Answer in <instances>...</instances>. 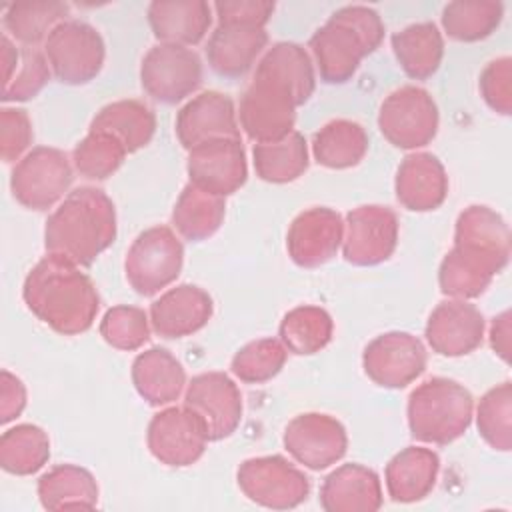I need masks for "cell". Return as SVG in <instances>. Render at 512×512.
Returning a JSON list of instances; mask_svg holds the SVG:
<instances>
[{
  "label": "cell",
  "instance_id": "1",
  "mask_svg": "<svg viewBox=\"0 0 512 512\" xmlns=\"http://www.w3.org/2000/svg\"><path fill=\"white\" fill-rule=\"evenodd\" d=\"M510 260V230L488 206L472 204L458 214L454 246L442 258L438 284L456 300L478 298Z\"/></svg>",
  "mask_w": 512,
  "mask_h": 512
},
{
  "label": "cell",
  "instance_id": "2",
  "mask_svg": "<svg viewBox=\"0 0 512 512\" xmlns=\"http://www.w3.org/2000/svg\"><path fill=\"white\" fill-rule=\"evenodd\" d=\"M22 298L28 310L62 336L86 332L100 310V296L74 262L48 254L26 276Z\"/></svg>",
  "mask_w": 512,
  "mask_h": 512
},
{
  "label": "cell",
  "instance_id": "3",
  "mask_svg": "<svg viewBox=\"0 0 512 512\" xmlns=\"http://www.w3.org/2000/svg\"><path fill=\"white\" fill-rule=\"evenodd\" d=\"M116 238V208L108 194L80 186L48 216L44 246L76 266H90Z\"/></svg>",
  "mask_w": 512,
  "mask_h": 512
},
{
  "label": "cell",
  "instance_id": "4",
  "mask_svg": "<svg viewBox=\"0 0 512 512\" xmlns=\"http://www.w3.org/2000/svg\"><path fill=\"white\" fill-rule=\"evenodd\" d=\"M384 40V22L374 8L352 4L336 10L310 38L322 82L344 84L352 80L364 56Z\"/></svg>",
  "mask_w": 512,
  "mask_h": 512
},
{
  "label": "cell",
  "instance_id": "5",
  "mask_svg": "<svg viewBox=\"0 0 512 512\" xmlns=\"http://www.w3.org/2000/svg\"><path fill=\"white\" fill-rule=\"evenodd\" d=\"M406 414L412 438L446 446L468 430L474 398L460 382L434 376L410 392Z\"/></svg>",
  "mask_w": 512,
  "mask_h": 512
},
{
  "label": "cell",
  "instance_id": "6",
  "mask_svg": "<svg viewBox=\"0 0 512 512\" xmlns=\"http://www.w3.org/2000/svg\"><path fill=\"white\" fill-rule=\"evenodd\" d=\"M298 98L278 76L256 68L240 98V126L256 144L278 142L294 130Z\"/></svg>",
  "mask_w": 512,
  "mask_h": 512
},
{
  "label": "cell",
  "instance_id": "7",
  "mask_svg": "<svg viewBox=\"0 0 512 512\" xmlns=\"http://www.w3.org/2000/svg\"><path fill=\"white\" fill-rule=\"evenodd\" d=\"M184 264V246L168 226H152L132 242L124 272L128 284L140 296H154L172 284Z\"/></svg>",
  "mask_w": 512,
  "mask_h": 512
},
{
  "label": "cell",
  "instance_id": "8",
  "mask_svg": "<svg viewBox=\"0 0 512 512\" xmlns=\"http://www.w3.org/2000/svg\"><path fill=\"white\" fill-rule=\"evenodd\" d=\"M52 74L68 86H80L98 76L106 48L100 32L82 20L60 22L44 42Z\"/></svg>",
  "mask_w": 512,
  "mask_h": 512
},
{
  "label": "cell",
  "instance_id": "9",
  "mask_svg": "<svg viewBox=\"0 0 512 512\" xmlns=\"http://www.w3.org/2000/svg\"><path fill=\"white\" fill-rule=\"evenodd\" d=\"M378 128L396 148H422L438 132V106L428 90L412 84L400 86L380 104Z\"/></svg>",
  "mask_w": 512,
  "mask_h": 512
},
{
  "label": "cell",
  "instance_id": "10",
  "mask_svg": "<svg viewBox=\"0 0 512 512\" xmlns=\"http://www.w3.org/2000/svg\"><path fill=\"white\" fill-rule=\"evenodd\" d=\"M236 480L248 500L272 510L296 508L310 494L308 476L280 454L244 460Z\"/></svg>",
  "mask_w": 512,
  "mask_h": 512
},
{
  "label": "cell",
  "instance_id": "11",
  "mask_svg": "<svg viewBox=\"0 0 512 512\" xmlns=\"http://www.w3.org/2000/svg\"><path fill=\"white\" fill-rule=\"evenodd\" d=\"M72 180V166L66 152L36 146L14 166L10 190L24 208L48 210L68 192Z\"/></svg>",
  "mask_w": 512,
  "mask_h": 512
},
{
  "label": "cell",
  "instance_id": "12",
  "mask_svg": "<svg viewBox=\"0 0 512 512\" xmlns=\"http://www.w3.org/2000/svg\"><path fill=\"white\" fill-rule=\"evenodd\" d=\"M140 84L156 102H182L202 84L200 56L186 46L160 42L142 58Z\"/></svg>",
  "mask_w": 512,
  "mask_h": 512
},
{
  "label": "cell",
  "instance_id": "13",
  "mask_svg": "<svg viewBox=\"0 0 512 512\" xmlns=\"http://www.w3.org/2000/svg\"><path fill=\"white\" fill-rule=\"evenodd\" d=\"M208 442L202 420L186 406L156 412L146 430L150 454L172 468H184L200 460Z\"/></svg>",
  "mask_w": 512,
  "mask_h": 512
},
{
  "label": "cell",
  "instance_id": "14",
  "mask_svg": "<svg viewBox=\"0 0 512 512\" xmlns=\"http://www.w3.org/2000/svg\"><path fill=\"white\" fill-rule=\"evenodd\" d=\"M346 236L342 240L344 260L354 266H376L386 262L398 244V216L392 208L366 204L346 214Z\"/></svg>",
  "mask_w": 512,
  "mask_h": 512
},
{
  "label": "cell",
  "instance_id": "15",
  "mask_svg": "<svg viewBox=\"0 0 512 512\" xmlns=\"http://www.w3.org/2000/svg\"><path fill=\"white\" fill-rule=\"evenodd\" d=\"M428 354L420 338L410 332H384L362 354L366 376L382 388H404L426 370Z\"/></svg>",
  "mask_w": 512,
  "mask_h": 512
},
{
  "label": "cell",
  "instance_id": "16",
  "mask_svg": "<svg viewBox=\"0 0 512 512\" xmlns=\"http://www.w3.org/2000/svg\"><path fill=\"white\" fill-rule=\"evenodd\" d=\"M184 406L202 420L210 442L228 438L242 420V394L224 372L194 376L186 388Z\"/></svg>",
  "mask_w": 512,
  "mask_h": 512
},
{
  "label": "cell",
  "instance_id": "17",
  "mask_svg": "<svg viewBox=\"0 0 512 512\" xmlns=\"http://www.w3.org/2000/svg\"><path fill=\"white\" fill-rule=\"evenodd\" d=\"M284 448L302 466L324 470L344 458L346 428L330 414L306 412L292 418L284 430Z\"/></svg>",
  "mask_w": 512,
  "mask_h": 512
},
{
  "label": "cell",
  "instance_id": "18",
  "mask_svg": "<svg viewBox=\"0 0 512 512\" xmlns=\"http://www.w3.org/2000/svg\"><path fill=\"white\" fill-rule=\"evenodd\" d=\"M186 172L190 184L216 196L234 194L248 178L246 152L240 138L204 142L188 150Z\"/></svg>",
  "mask_w": 512,
  "mask_h": 512
},
{
  "label": "cell",
  "instance_id": "19",
  "mask_svg": "<svg viewBox=\"0 0 512 512\" xmlns=\"http://www.w3.org/2000/svg\"><path fill=\"white\" fill-rule=\"evenodd\" d=\"M344 240L342 216L326 206L300 212L286 234V248L300 268H318L330 262Z\"/></svg>",
  "mask_w": 512,
  "mask_h": 512
},
{
  "label": "cell",
  "instance_id": "20",
  "mask_svg": "<svg viewBox=\"0 0 512 512\" xmlns=\"http://www.w3.org/2000/svg\"><path fill=\"white\" fill-rule=\"evenodd\" d=\"M176 136L182 148L192 150L204 142L240 138L236 110L230 96L206 90L188 100L176 114Z\"/></svg>",
  "mask_w": 512,
  "mask_h": 512
},
{
  "label": "cell",
  "instance_id": "21",
  "mask_svg": "<svg viewBox=\"0 0 512 512\" xmlns=\"http://www.w3.org/2000/svg\"><path fill=\"white\" fill-rule=\"evenodd\" d=\"M484 316L466 300H444L428 316L426 340L430 348L448 358H458L474 352L484 338Z\"/></svg>",
  "mask_w": 512,
  "mask_h": 512
},
{
  "label": "cell",
  "instance_id": "22",
  "mask_svg": "<svg viewBox=\"0 0 512 512\" xmlns=\"http://www.w3.org/2000/svg\"><path fill=\"white\" fill-rule=\"evenodd\" d=\"M214 304L206 290L196 284H178L150 306V324L162 338H184L208 324Z\"/></svg>",
  "mask_w": 512,
  "mask_h": 512
},
{
  "label": "cell",
  "instance_id": "23",
  "mask_svg": "<svg viewBox=\"0 0 512 512\" xmlns=\"http://www.w3.org/2000/svg\"><path fill=\"white\" fill-rule=\"evenodd\" d=\"M394 192L406 210L430 212L440 208L448 196L444 164L430 152H412L404 156L396 170Z\"/></svg>",
  "mask_w": 512,
  "mask_h": 512
},
{
  "label": "cell",
  "instance_id": "24",
  "mask_svg": "<svg viewBox=\"0 0 512 512\" xmlns=\"http://www.w3.org/2000/svg\"><path fill=\"white\" fill-rule=\"evenodd\" d=\"M382 502L378 474L356 462L332 470L320 486V506L326 512H376Z\"/></svg>",
  "mask_w": 512,
  "mask_h": 512
},
{
  "label": "cell",
  "instance_id": "25",
  "mask_svg": "<svg viewBox=\"0 0 512 512\" xmlns=\"http://www.w3.org/2000/svg\"><path fill=\"white\" fill-rule=\"evenodd\" d=\"M266 44L268 34L262 26L218 24L208 38L206 58L218 76L240 78L252 68Z\"/></svg>",
  "mask_w": 512,
  "mask_h": 512
},
{
  "label": "cell",
  "instance_id": "26",
  "mask_svg": "<svg viewBox=\"0 0 512 512\" xmlns=\"http://www.w3.org/2000/svg\"><path fill=\"white\" fill-rule=\"evenodd\" d=\"M148 24L162 44L194 46L210 30L212 6L204 0H154Z\"/></svg>",
  "mask_w": 512,
  "mask_h": 512
},
{
  "label": "cell",
  "instance_id": "27",
  "mask_svg": "<svg viewBox=\"0 0 512 512\" xmlns=\"http://www.w3.org/2000/svg\"><path fill=\"white\" fill-rule=\"evenodd\" d=\"M438 472L440 458L434 450L422 446H406L386 464L384 480L388 496L402 504L418 502L432 492Z\"/></svg>",
  "mask_w": 512,
  "mask_h": 512
},
{
  "label": "cell",
  "instance_id": "28",
  "mask_svg": "<svg viewBox=\"0 0 512 512\" xmlns=\"http://www.w3.org/2000/svg\"><path fill=\"white\" fill-rule=\"evenodd\" d=\"M132 384L150 406H166L182 394L186 372L170 350L154 346L134 358Z\"/></svg>",
  "mask_w": 512,
  "mask_h": 512
},
{
  "label": "cell",
  "instance_id": "29",
  "mask_svg": "<svg viewBox=\"0 0 512 512\" xmlns=\"http://www.w3.org/2000/svg\"><path fill=\"white\" fill-rule=\"evenodd\" d=\"M392 50L406 76L426 80L440 68L444 38L434 22H418L392 34Z\"/></svg>",
  "mask_w": 512,
  "mask_h": 512
},
{
  "label": "cell",
  "instance_id": "30",
  "mask_svg": "<svg viewBox=\"0 0 512 512\" xmlns=\"http://www.w3.org/2000/svg\"><path fill=\"white\" fill-rule=\"evenodd\" d=\"M90 130L112 134L126 152H136L152 140L156 116L152 108L140 100H118L100 108L92 118Z\"/></svg>",
  "mask_w": 512,
  "mask_h": 512
},
{
  "label": "cell",
  "instance_id": "31",
  "mask_svg": "<svg viewBox=\"0 0 512 512\" xmlns=\"http://www.w3.org/2000/svg\"><path fill=\"white\" fill-rule=\"evenodd\" d=\"M38 498L46 510L94 508L98 504V484L86 468L60 464L38 478Z\"/></svg>",
  "mask_w": 512,
  "mask_h": 512
},
{
  "label": "cell",
  "instance_id": "32",
  "mask_svg": "<svg viewBox=\"0 0 512 512\" xmlns=\"http://www.w3.org/2000/svg\"><path fill=\"white\" fill-rule=\"evenodd\" d=\"M224 214V196L204 192L188 182L174 204L172 224L186 240L202 242L222 226Z\"/></svg>",
  "mask_w": 512,
  "mask_h": 512
},
{
  "label": "cell",
  "instance_id": "33",
  "mask_svg": "<svg viewBox=\"0 0 512 512\" xmlns=\"http://www.w3.org/2000/svg\"><path fill=\"white\" fill-rule=\"evenodd\" d=\"M366 130L352 120H332L312 138V154L320 166L342 170L356 166L368 152Z\"/></svg>",
  "mask_w": 512,
  "mask_h": 512
},
{
  "label": "cell",
  "instance_id": "34",
  "mask_svg": "<svg viewBox=\"0 0 512 512\" xmlns=\"http://www.w3.org/2000/svg\"><path fill=\"white\" fill-rule=\"evenodd\" d=\"M252 158L258 178L272 184H286L306 172L308 144L298 130H292L278 142L254 144Z\"/></svg>",
  "mask_w": 512,
  "mask_h": 512
},
{
  "label": "cell",
  "instance_id": "35",
  "mask_svg": "<svg viewBox=\"0 0 512 512\" xmlns=\"http://www.w3.org/2000/svg\"><path fill=\"white\" fill-rule=\"evenodd\" d=\"M332 316L320 306H296L280 322V342L288 352L310 356L320 352L332 340Z\"/></svg>",
  "mask_w": 512,
  "mask_h": 512
},
{
  "label": "cell",
  "instance_id": "36",
  "mask_svg": "<svg viewBox=\"0 0 512 512\" xmlns=\"http://www.w3.org/2000/svg\"><path fill=\"white\" fill-rule=\"evenodd\" d=\"M50 458V438L36 424H16L0 438V466L8 474H36Z\"/></svg>",
  "mask_w": 512,
  "mask_h": 512
},
{
  "label": "cell",
  "instance_id": "37",
  "mask_svg": "<svg viewBox=\"0 0 512 512\" xmlns=\"http://www.w3.org/2000/svg\"><path fill=\"white\" fill-rule=\"evenodd\" d=\"M504 6L494 0H456L444 6V32L458 42H478L488 38L502 22Z\"/></svg>",
  "mask_w": 512,
  "mask_h": 512
},
{
  "label": "cell",
  "instance_id": "38",
  "mask_svg": "<svg viewBox=\"0 0 512 512\" xmlns=\"http://www.w3.org/2000/svg\"><path fill=\"white\" fill-rule=\"evenodd\" d=\"M70 6L64 2H14L6 6L2 22L8 34H12L24 46H36L46 42L48 34L64 22Z\"/></svg>",
  "mask_w": 512,
  "mask_h": 512
},
{
  "label": "cell",
  "instance_id": "39",
  "mask_svg": "<svg viewBox=\"0 0 512 512\" xmlns=\"http://www.w3.org/2000/svg\"><path fill=\"white\" fill-rule=\"evenodd\" d=\"M260 70H266L282 78L296 94L300 106L310 100L316 88L314 66L308 52L296 42H278L274 44L258 62Z\"/></svg>",
  "mask_w": 512,
  "mask_h": 512
},
{
  "label": "cell",
  "instance_id": "40",
  "mask_svg": "<svg viewBox=\"0 0 512 512\" xmlns=\"http://www.w3.org/2000/svg\"><path fill=\"white\" fill-rule=\"evenodd\" d=\"M512 384L506 380L490 388L478 402L476 426L482 440L500 452L512 448Z\"/></svg>",
  "mask_w": 512,
  "mask_h": 512
},
{
  "label": "cell",
  "instance_id": "41",
  "mask_svg": "<svg viewBox=\"0 0 512 512\" xmlns=\"http://www.w3.org/2000/svg\"><path fill=\"white\" fill-rule=\"evenodd\" d=\"M288 350L276 338H260L244 344L232 358V374L246 384L272 380L286 364Z\"/></svg>",
  "mask_w": 512,
  "mask_h": 512
},
{
  "label": "cell",
  "instance_id": "42",
  "mask_svg": "<svg viewBox=\"0 0 512 512\" xmlns=\"http://www.w3.org/2000/svg\"><path fill=\"white\" fill-rule=\"evenodd\" d=\"M126 148L106 132H88L74 148L72 162L80 176L88 180H106L126 158Z\"/></svg>",
  "mask_w": 512,
  "mask_h": 512
},
{
  "label": "cell",
  "instance_id": "43",
  "mask_svg": "<svg viewBox=\"0 0 512 512\" xmlns=\"http://www.w3.org/2000/svg\"><path fill=\"white\" fill-rule=\"evenodd\" d=\"M100 336L118 350H138L150 338L148 314L138 306H112L100 320Z\"/></svg>",
  "mask_w": 512,
  "mask_h": 512
},
{
  "label": "cell",
  "instance_id": "44",
  "mask_svg": "<svg viewBox=\"0 0 512 512\" xmlns=\"http://www.w3.org/2000/svg\"><path fill=\"white\" fill-rule=\"evenodd\" d=\"M50 80V64L46 54L34 46L20 48V64L2 88V102H26L34 98Z\"/></svg>",
  "mask_w": 512,
  "mask_h": 512
},
{
  "label": "cell",
  "instance_id": "45",
  "mask_svg": "<svg viewBox=\"0 0 512 512\" xmlns=\"http://www.w3.org/2000/svg\"><path fill=\"white\" fill-rule=\"evenodd\" d=\"M484 102L498 114H512V58L502 56L482 70L478 82Z\"/></svg>",
  "mask_w": 512,
  "mask_h": 512
},
{
  "label": "cell",
  "instance_id": "46",
  "mask_svg": "<svg viewBox=\"0 0 512 512\" xmlns=\"http://www.w3.org/2000/svg\"><path fill=\"white\" fill-rule=\"evenodd\" d=\"M34 140L30 116L22 108L0 110V156L4 162L20 160Z\"/></svg>",
  "mask_w": 512,
  "mask_h": 512
},
{
  "label": "cell",
  "instance_id": "47",
  "mask_svg": "<svg viewBox=\"0 0 512 512\" xmlns=\"http://www.w3.org/2000/svg\"><path fill=\"white\" fill-rule=\"evenodd\" d=\"M274 8V2L264 0H224L214 4L218 24H250L262 28L270 20Z\"/></svg>",
  "mask_w": 512,
  "mask_h": 512
},
{
  "label": "cell",
  "instance_id": "48",
  "mask_svg": "<svg viewBox=\"0 0 512 512\" xmlns=\"http://www.w3.org/2000/svg\"><path fill=\"white\" fill-rule=\"evenodd\" d=\"M26 408V386L8 370L0 372V422L8 424Z\"/></svg>",
  "mask_w": 512,
  "mask_h": 512
},
{
  "label": "cell",
  "instance_id": "49",
  "mask_svg": "<svg viewBox=\"0 0 512 512\" xmlns=\"http://www.w3.org/2000/svg\"><path fill=\"white\" fill-rule=\"evenodd\" d=\"M490 346L504 360H510V310H504L492 320Z\"/></svg>",
  "mask_w": 512,
  "mask_h": 512
},
{
  "label": "cell",
  "instance_id": "50",
  "mask_svg": "<svg viewBox=\"0 0 512 512\" xmlns=\"http://www.w3.org/2000/svg\"><path fill=\"white\" fill-rule=\"evenodd\" d=\"M18 64H20V48H16V44H12V40L4 34L2 36V80H4V86L14 76Z\"/></svg>",
  "mask_w": 512,
  "mask_h": 512
}]
</instances>
